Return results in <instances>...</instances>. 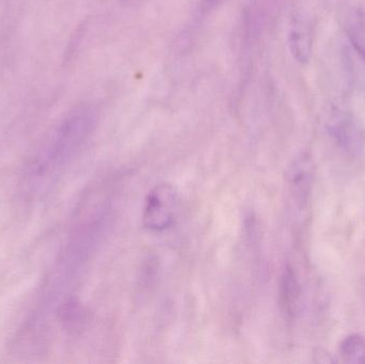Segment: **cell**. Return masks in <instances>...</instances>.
Instances as JSON below:
<instances>
[{"instance_id": "obj_1", "label": "cell", "mask_w": 365, "mask_h": 364, "mask_svg": "<svg viewBox=\"0 0 365 364\" xmlns=\"http://www.w3.org/2000/svg\"><path fill=\"white\" fill-rule=\"evenodd\" d=\"M96 123L98 113L89 105L76 107L58 123L24 165L19 187L27 200H40L51 192L91 136Z\"/></svg>"}, {"instance_id": "obj_2", "label": "cell", "mask_w": 365, "mask_h": 364, "mask_svg": "<svg viewBox=\"0 0 365 364\" xmlns=\"http://www.w3.org/2000/svg\"><path fill=\"white\" fill-rule=\"evenodd\" d=\"M178 207V194L168 184L156 186L145 201L143 224L152 231H164L173 226Z\"/></svg>"}, {"instance_id": "obj_3", "label": "cell", "mask_w": 365, "mask_h": 364, "mask_svg": "<svg viewBox=\"0 0 365 364\" xmlns=\"http://www.w3.org/2000/svg\"><path fill=\"white\" fill-rule=\"evenodd\" d=\"M327 128L334 142L345 153L359 156L364 152L365 132L353 113L343 109H334L328 118Z\"/></svg>"}, {"instance_id": "obj_4", "label": "cell", "mask_w": 365, "mask_h": 364, "mask_svg": "<svg viewBox=\"0 0 365 364\" xmlns=\"http://www.w3.org/2000/svg\"><path fill=\"white\" fill-rule=\"evenodd\" d=\"M287 44L292 57L300 64L310 61L313 48V27L307 17H295L287 32Z\"/></svg>"}, {"instance_id": "obj_5", "label": "cell", "mask_w": 365, "mask_h": 364, "mask_svg": "<svg viewBox=\"0 0 365 364\" xmlns=\"http://www.w3.org/2000/svg\"><path fill=\"white\" fill-rule=\"evenodd\" d=\"M62 329L70 335H79L89 326L91 316L89 310L72 297H66L60 301L53 311Z\"/></svg>"}, {"instance_id": "obj_6", "label": "cell", "mask_w": 365, "mask_h": 364, "mask_svg": "<svg viewBox=\"0 0 365 364\" xmlns=\"http://www.w3.org/2000/svg\"><path fill=\"white\" fill-rule=\"evenodd\" d=\"M313 171L312 160L307 155L298 158L289 170V189L300 207H306L312 192Z\"/></svg>"}, {"instance_id": "obj_7", "label": "cell", "mask_w": 365, "mask_h": 364, "mask_svg": "<svg viewBox=\"0 0 365 364\" xmlns=\"http://www.w3.org/2000/svg\"><path fill=\"white\" fill-rule=\"evenodd\" d=\"M280 306L287 318H294L299 311L302 288L295 271L287 267L280 282Z\"/></svg>"}, {"instance_id": "obj_8", "label": "cell", "mask_w": 365, "mask_h": 364, "mask_svg": "<svg viewBox=\"0 0 365 364\" xmlns=\"http://www.w3.org/2000/svg\"><path fill=\"white\" fill-rule=\"evenodd\" d=\"M345 31L354 48L365 60V9H356L349 13Z\"/></svg>"}, {"instance_id": "obj_9", "label": "cell", "mask_w": 365, "mask_h": 364, "mask_svg": "<svg viewBox=\"0 0 365 364\" xmlns=\"http://www.w3.org/2000/svg\"><path fill=\"white\" fill-rule=\"evenodd\" d=\"M339 353L345 363H365V338L361 335L349 336L341 343Z\"/></svg>"}]
</instances>
